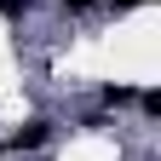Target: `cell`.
Returning a JSON list of instances; mask_svg holds the SVG:
<instances>
[{"label":"cell","mask_w":161,"mask_h":161,"mask_svg":"<svg viewBox=\"0 0 161 161\" xmlns=\"http://www.w3.org/2000/svg\"><path fill=\"white\" fill-rule=\"evenodd\" d=\"M35 144H46V121H29L23 132H12V150H35Z\"/></svg>","instance_id":"cell-1"},{"label":"cell","mask_w":161,"mask_h":161,"mask_svg":"<svg viewBox=\"0 0 161 161\" xmlns=\"http://www.w3.org/2000/svg\"><path fill=\"white\" fill-rule=\"evenodd\" d=\"M104 104H132V86H104Z\"/></svg>","instance_id":"cell-2"},{"label":"cell","mask_w":161,"mask_h":161,"mask_svg":"<svg viewBox=\"0 0 161 161\" xmlns=\"http://www.w3.org/2000/svg\"><path fill=\"white\" fill-rule=\"evenodd\" d=\"M17 12H29V0H0V17H17Z\"/></svg>","instance_id":"cell-3"},{"label":"cell","mask_w":161,"mask_h":161,"mask_svg":"<svg viewBox=\"0 0 161 161\" xmlns=\"http://www.w3.org/2000/svg\"><path fill=\"white\" fill-rule=\"evenodd\" d=\"M64 6H69V12H86V6H98V0H64Z\"/></svg>","instance_id":"cell-4"},{"label":"cell","mask_w":161,"mask_h":161,"mask_svg":"<svg viewBox=\"0 0 161 161\" xmlns=\"http://www.w3.org/2000/svg\"><path fill=\"white\" fill-rule=\"evenodd\" d=\"M132 6H144V0H115V12H132Z\"/></svg>","instance_id":"cell-5"}]
</instances>
